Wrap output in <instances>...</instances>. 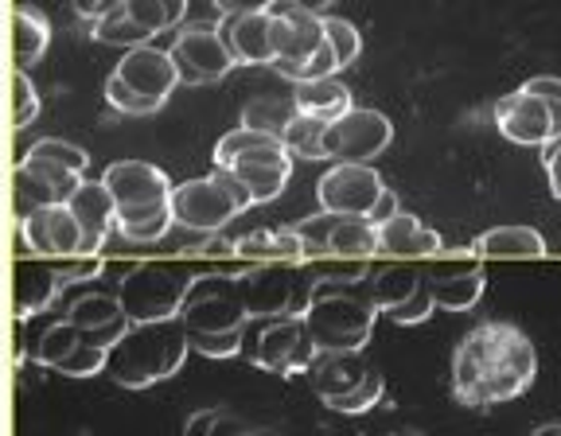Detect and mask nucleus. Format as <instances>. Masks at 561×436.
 <instances>
[{"label":"nucleus","instance_id":"obj_1","mask_svg":"<svg viewBox=\"0 0 561 436\" xmlns=\"http://www.w3.org/2000/svg\"><path fill=\"white\" fill-rule=\"evenodd\" d=\"M535 378L538 351L518 323L483 320L453 351V393L468 410L511 402L530 390Z\"/></svg>","mask_w":561,"mask_h":436},{"label":"nucleus","instance_id":"obj_2","mask_svg":"<svg viewBox=\"0 0 561 436\" xmlns=\"http://www.w3.org/2000/svg\"><path fill=\"white\" fill-rule=\"evenodd\" d=\"M187 351H192V335H187L180 315L157 323H133L122 335V343L110 347L105 375L125 390H145V386H157L164 378L180 375Z\"/></svg>","mask_w":561,"mask_h":436},{"label":"nucleus","instance_id":"obj_3","mask_svg":"<svg viewBox=\"0 0 561 436\" xmlns=\"http://www.w3.org/2000/svg\"><path fill=\"white\" fill-rule=\"evenodd\" d=\"M378 305L367 280H324L316 285L312 305L305 312L308 335L324 351H363L375 335Z\"/></svg>","mask_w":561,"mask_h":436},{"label":"nucleus","instance_id":"obj_4","mask_svg":"<svg viewBox=\"0 0 561 436\" xmlns=\"http://www.w3.org/2000/svg\"><path fill=\"white\" fill-rule=\"evenodd\" d=\"M293 152L289 145L273 133L262 129H230L227 137H219L215 145V168H230V172L250 187L254 203H273L293 175Z\"/></svg>","mask_w":561,"mask_h":436},{"label":"nucleus","instance_id":"obj_5","mask_svg":"<svg viewBox=\"0 0 561 436\" xmlns=\"http://www.w3.org/2000/svg\"><path fill=\"white\" fill-rule=\"evenodd\" d=\"M320 273L305 265H250L238 273V292L250 320H277V315H305Z\"/></svg>","mask_w":561,"mask_h":436},{"label":"nucleus","instance_id":"obj_6","mask_svg":"<svg viewBox=\"0 0 561 436\" xmlns=\"http://www.w3.org/2000/svg\"><path fill=\"white\" fill-rule=\"evenodd\" d=\"M192 280L195 277H184V273L168 269V265L137 262V265H125L117 297H122V308L133 323L175 320L180 308H184Z\"/></svg>","mask_w":561,"mask_h":436},{"label":"nucleus","instance_id":"obj_7","mask_svg":"<svg viewBox=\"0 0 561 436\" xmlns=\"http://www.w3.org/2000/svg\"><path fill=\"white\" fill-rule=\"evenodd\" d=\"M180 320H184L187 335L242 332L250 312L242 305L234 273H203V277H195L184 297V308H180Z\"/></svg>","mask_w":561,"mask_h":436},{"label":"nucleus","instance_id":"obj_8","mask_svg":"<svg viewBox=\"0 0 561 436\" xmlns=\"http://www.w3.org/2000/svg\"><path fill=\"white\" fill-rule=\"evenodd\" d=\"M394 140V125L382 110H347L343 117L328 122L324 133V157L335 164H370L375 157H382Z\"/></svg>","mask_w":561,"mask_h":436},{"label":"nucleus","instance_id":"obj_9","mask_svg":"<svg viewBox=\"0 0 561 436\" xmlns=\"http://www.w3.org/2000/svg\"><path fill=\"white\" fill-rule=\"evenodd\" d=\"M172 62L180 70V82H187V87L219 82L230 74V67H238L219 24H207V20H195V24H184L175 32Z\"/></svg>","mask_w":561,"mask_h":436},{"label":"nucleus","instance_id":"obj_10","mask_svg":"<svg viewBox=\"0 0 561 436\" xmlns=\"http://www.w3.org/2000/svg\"><path fill=\"white\" fill-rule=\"evenodd\" d=\"M238 215H242V203L230 195V187L215 172L187 180V184H175L172 192L175 227L192 230V234H219L230 218Z\"/></svg>","mask_w":561,"mask_h":436},{"label":"nucleus","instance_id":"obj_11","mask_svg":"<svg viewBox=\"0 0 561 436\" xmlns=\"http://www.w3.org/2000/svg\"><path fill=\"white\" fill-rule=\"evenodd\" d=\"M254 363L270 375H308L312 363L320 358V347L308 335L305 315H277V320H265V328L254 340Z\"/></svg>","mask_w":561,"mask_h":436},{"label":"nucleus","instance_id":"obj_12","mask_svg":"<svg viewBox=\"0 0 561 436\" xmlns=\"http://www.w3.org/2000/svg\"><path fill=\"white\" fill-rule=\"evenodd\" d=\"M495 125L511 145H526V149H542L546 140L561 133V105L546 102L538 94H526L523 87L515 94L495 102Z\"/></svg>","mask_w":561,"mask_h":436},{"label":"nucleus","instance_id":"obj_13","mask_svg":"<svg viewBox=\"0 0 561 436\" xmlns=\"http://www.w3.org/2000/svg\"><path fill=\"white\" fill-rule=\"evenodd\" d=\"M382 192V175L370 164H335L320 175L316 203H320V210H332V215H370Z\"/></svg>","mask_w":561,"mask_h":436},{"label":"nucleus","instance_id":"obj_14","mask_svg":"<svg viewBox=\"0 0 561 436\" xmlns=\"http://www.w3.org/2000/svg\"><path fill=\"white\" fill-rule=\"evenodd\" d=\"M105 187L114 192L117 215L122 210H149L172 203L175 184L160 172L157 164H145V160H117V164L105 168Z\"/></svg>","mask_w":561,"mask_h":436},{"label":"nucleus","instance_id":"obj_15","mask_svg":"<svg viewBox=\"0 0 561 436\" xmlns=\"http://www.w3.org/2000/svg\"><path fill=\"white\" fill-rule=\"evenodd\" d=\"M114 74L129 90H137L145 102L157 105V110H164L168 97H172V90L180 87V70H175V62H172V51H160L157 44L129 47L125 59L117 62Z\"/></svg>","mask_w":561,"mask_h":436},{"label":"nucleus","instance_id":"obj_16","mask_svg":"<svg viewBox=\"0 0 561 436\" xmlns=\"http://www.w3.org/2000/svg\"><path fill=\"white\" fill-rule=\"evenodd\" d=\"M270 16H273V47H277L280 62H305L328 44L324 16H316V12L297 9L289 0H277L270 9Z\"/></svg>","mask_w":561,"mask_h":436},{"label":"nucleus","instance_id":"obj_17","mask_svg":"<svg viewBox=\"0 0 561 436\" xmlns=\"http://www.w3.org/2000/svg\"><path fill=\"white\" fill-rule=\"evenodd\" d=\"M27 230V242H32L35 257H75L82 253V222L75 218L70 203H55V207L35 210V215L20 218Z\"/></svg>","mask_w":561,"mask_h":436},{"label":"nucleus","instance_id":"obj_18","mask_svg":"<svg viewBox=\"0 0 561 436\" xmlns=\"http://www.w3.org/2000/svg\"><path fill=\"white\" fill-rule=\"evenodd\" d=\"M425 280H430L437 308H445V312H468V308L483 297L488 273H483L480 257H476V262H468V257H448V262H433Z\"/></svg>","mask_w":561,"mask_h":436},{"label":"nucleus","instance_id":"obj_19","mask_svg":"<svg viewBox=\"0 0 561 436\" xmlns=\"http://www.w3.org/2000/svg\"><path fill=\"white\" fill-rule=\"evenodd\" d=\"M219 32L227 39L230 55L242 67H273L277 47H273V16L270 12H245V16H222Z\"/></svg>","mask_w":561,"mask_h":436},{"label":"nucleus","instance_id":"obj_20","mask_svg":"<svg viewBox=\"0 0 561 436\" xmlns=\"http://www.w3.org/2000/svg\"><path fill=\"white\" fill-rule=\"evenodd\" d=\"M70 210L82 222V253H102L105 238L117 230V199L105 187V180H82V187L70 195Z\"/></svg>","mask_w":561,"mask_h":436},{"label":"nucleus","instance_id":"obj_21","mask_svg":"<svg viewBox=\"0 0 561 436\" xmlns=\"http://www.w3.org/2000/svg\"><path fill=\"white\" fill-rule=\"evenodd\" d=\"M62 277L55 273V265H44V262H16L12 269V315L16 320H32V315L47 312V308L59 300L62 292Z\"/></svg>","mask_w":561,"mask_h":436},{"label":"nucleus","instance_id":"obj_22","mask_svg":"<svg viewBox=\"0 0 561 436\" xmlns=\"http://www.w3.org/2000/svg\"><path fill=\"white\" fill-rule=\"evenodd\" d=\"M370 363L363 358V351H324V355L312 363V390L320 393V402H335V398H347L370 378Z\"/></svg>","mask_w":561,"mask_h":436},{"label":"nucleus","instance_id":"obj_23","mask_svg":"<svg viewBox=\"0 0 561 436\" xmlns=\"http://www.w3.org/2000/svg\"><path fill=\"white\" fill-rule=\"evenodd\" d=\"M378 245L386 257H437L445 250V238L425 227L417 215L398 210L394 218H386L378 227Z\"/></svg>","mask_w":561,"mask_h":436},{"label":"nucleus","instance_id":"obj_24","mask_svg":"<svg viewBox=\"0 0 561 436\" xmlns=\"http://www.w3.org/2000/svg\"><path fill=\"white\" fill-rule=\"evenodd\" d=\"M238 257H245L250 265H305L308 250L305 238L297 234V227L280 230H250V234L238 238Z\"/></svg>","mask_w":561,"mask_h":436},{"label":"nucleus","instance_id":"obj_25","mask_svg":"<svg viewBox=\"0 0 561 436\" xmlns=\"http://www.w3.org/2000/svg\"><path fill=\"white\" fill-rule=\"evenodd\" d=\"M476 257H546L550 245L535 227H495L472 242Z\"/></svg>","mask_w":561,"mask_h":436},{"label":"nucleus","instance_id":"obj_26","mask_svg":"<svg viewBox=\"0 0 561 436\" xmlns=\"http://www.w3.org/2000/svg\"><path fill=\"white\" fill-rule=\"evenodd\" d=\"M47 44H51V24L44 12L32 4H12V59H16V67L39 62Z\"/></svg>","mask_w":561,"mask_h":436},{"label":"nucleus","instance_id":"obj_27","mask_svg":"<svg viewBox=\"0 0 561 436\" xmlns=\"http://www.w3.org/2000/svg\"><path fill=\"white\" fill-rule=\"evenodd\" d=\"M293 97H297V110L308 117H320V122H335L347 110H355V97L343 87L340 79H316V82H297L293 87Z\"/></svg>","mask_w":561,"mask_h":436},{"label":"nucleus","instance_id":"obj_28","mask_svg":"<svg viewBox=\"0 0 561 436\" xmlns=\"http://www.w3.org/2000/svg\"><path fill=\"white\" fill-rule=\"evenodd\" d=\"M375 253H382L378 245V227L367 215H340L328 238V257H363L370 262Z\"/></svg>","mask_w":561,"mask_h":436},{"label":"nucleus","instance_id":"obj_29","mask_svg":"<svg viewBox=\"0 0 561 436\" xmlns=\"http://www.w3.org/2000/svg\"><path fill=\"white\" fill-rule=\"evenodd\" d=\"M297 97L293 94H257L242 105V125L245 129H262L285 140V129L297 122Z\"/></svg>","mask_w":561,"mask_h":436},{"label":"nucleus","instance_id":"obj_30","mask_svg":"<svg viewBox=\"0 0 561 436\" xmlns=\"http://www.w3.org/2000/svg\"><path fill=\"white\" fill-rule=\"evenodd\" d=\"M421 285H425V273H417L413 265H386V269L367 277V288H370V297H375L378 312H390V308H398L402 300H410Z\"/></svg>","mask_w":561,"mask_h":436},{"label":"nucleus","instance_id":"obj_31","mask_svg":"<svg viewBox=\"0 0 561 436\" xmlns=\"http://www.w3.org/2000/svg\"><path fill=\"white\" fill-rule=\"evenodd\" d=\"M79 343H82V328H79V323H70L67 315H62V320H55L51 328H44V335L35 340L32 363H35V367L59 370L62 363H67V358L79 351Z\"/></svg>","mask_w":561,"mask_h":436},{"label":"nucleus","instance_id":"obj_32","mask_svg":"<svg viewBox=\"0 0 561 436\" xmlns=\"http://www.w3.org/2000/svg\"><path fill=\"white\" fill-rule=\"evenodd\" d=\"M122 315H125L122 297H117V292H102V288H87V292H79L67 308V320L79 323L82 332L105 328V323L122 320Z\"/></svg>","mask_w":561,"mask_h":436},{"label":"nucleus","instance_id":"obj_33","mask_svg":"<svg viewBox=\"0 0 561 436\" xmlns=\"http://www.w3.org/2000/svg\"><path fill=\"white\" fill-rule=\"evenodd\" d=\"M55 203H62V199H59V192L47 184L44 175L32 172L27 164L12 168V215L27 218V215H35V210L55 207Z\"/></svg>","mask_w":561,"mask_h":436},{"label":"nucleus","instance_id":"obj_34","mask_svg":"<svg viewBox=\"0 0 561 436\" xmlns=\"http://www.w3.org/2000/svg\"><path fill=\"white\" fill-rule=\"evenodd\" d=\"M172 227H175L172 203L149 207V210H122V215H117V234H122L125 242H137V245L160 242Z\"/></svg>","mask_w":561,"mask_h":436},{"label":"nucleus","instance_id":"obj_35","mask_svg":"<svg viewBox=\"0 0 561 436\" xmlns=\"http://www.w3.org/2000/svg\"><path fill=\"white\" fill-rule=\"evenodd\" d=\"M90 35H94L98 44L125 47V51H129V47L149 44V39H152V32H149V27H140L137 20H133L129 12H125V4H122V9H114V12H110V16L94 20V24H90Z\"/></svg>","mask_w":561,"mask_h":436},{"label":"nucleus","instance_id":"obj_36","mask_svg":"<svg viewBox=\"0 0 561 436\" xmlns=\"http://www.w3.org/2000/svg\"><path fill=\"white\" fill-rule=\"evenodd\" d=\"M125 12H129L140 27H149L152 35H160L184 24L187 0H125Z\"/></svg>","mask_w":561,"mask_h":436},{"label":"nucleus","instance_id":"obj_37","mask_svg":"<svg viewBox=\"0 0 561 436\" xmlns=\"http://www.w3.org/2000/svg\"><path fill=\"white\" fill-rule=\"evenodd\" d=\"M324 133H328V122L297 114V122L285 129V145H289V152L297 160H328L324 157Z\"/></svg>","mask_w":561,"mask_h":436},{"label":"nucleus","instance_id":"obj_38","mask_svg":"<svg viewBox=\"0 0 561 436\" xmlns=\"http://www.w3.org/2000/svg\"><path fill=\"white\" fill-rule=\"evenodd\" d=\"M184 436H250V425L234 410L210 405V410H199L187 417Z\"/></svg>","mask_w":561,"mask_h":436},{"label":"nucleus","instance_id":"obj_39","mask_svg":"<svg viewBox=\"0 0 561 436\" xmlns=\"http://www.w3.org/2000/svg\"><path fill=\"white\" fill-rule=\"evenodd\" d=\"M273 70L277 74H285V79H293V82H316V79H335V70H343L340 67V59H335V51L332 47H320V51L312 55V59H305V62H273Z\"/></svg>","mask_w":561,"mask_h":436},{"label":"nucleus","instance_id":"obj_40","mask_svg":"<svg viewBox=\"0 0 561 436\" xmlns=\"http://www.w3.org/2000/svg\"><path fill=\"white\" fill-rule=\"evenodd\" d=\"M12 129H24L39 117V90H35L32 74L24 67H12Z\"/></svg>","mask_w":561,"mask_h":436},{"label":"nucleus","instance_id":"obj_41","mask_svg":"<svg viewBox=\"0 0 561 436\" xmlns=\"http://www.w3.org/2000/svg\"><path fill=\"white\" fill-rule=\"evenodd\" d=\"M24 157L55 160V164L70 168V172H79V175H87V168H90L87 149H79V145H70V140H62V137H44V140H35V145L24 152Z\"/></svg>","mask_w":561,"mask_h":436},{"label":"nucleus","instance_id":"obj_42","mask_svg":"<svg viewBox=\"0 0 561 436\" xmlns=\"http://www.w3.org/2000/svg\"><path fill=\"white\" fill-rule=\"evenodd\" d=\"M324 32H328V47L335 51L340 67H351V62L359 59V51H363V35H359V27L351 24V20H343V16H324Z\"/></svg>","mask_w":561,"mask_h":436},{"label":"nucleus","instance_id":"obj_43","mask_svg":"<svg viewBox=\"0 0 561 436\" xmlns=\"http://www.w3.org/2000/svg\"><path fill=\"white\" fill-rule=\"evenodd\" d=\"M382 393H386V378L378 375V367L370 370V378L359 386L355 393H347V398H335V402H324L332 413H347V417H355V413H367L375 410L378 402H382Z\"/></svg>","mask_w":561,"mask_h":436},{"label":"nucleus","instance_id":"obj_44","mask_svg":"<svg viewBox=\"0 0 561 436\" xmlns=\"http://www.w3.org/2000/svg\"><path fill=\"white\" fill-rule=\"evenodd\" d=\"M20 164H27V168H32V172H39V175H44L47 184H51L55 192H59V199H62V203H70V195L79 192V187H82V180H87V175L70 172V168L55 164V160H44V157H24V160H20Z\"/></svg>","mask_w":561,"mask_h":436},{"label":"nucleus","instance_id":"obj_45","mask_svg":"<svg viewBox=\"0 0 561 436\" xmlns=\"http://www.w3.org/2000/svg\"><path fill=\"white\" fill-rule=\"evenodd\" d=\"M55 273L62 277V285H87L105 273L102 253H75V257H55Z\"/></svg>","mask_w":561,"mask_h":436},{"label":"nucleus","instance_id":"obj_46","mask_svg":"<svg viewBox=\"0 0 561 436\" xmlns=\"http://www.w3.org/2000/svg\"><path fill=\"white\" fill-rule=\"evenodd\" d=\"M332 210H320L316 218H305V222H297V234L305 238V250H308V262H320V257H328V238H332V227H335Z\"/></svg>","mask_w":561,"mask_h":436},{"label":"nucleus","instance_id":"obj_47","mask_svg":"<svg viewBox=\"0 0 561 436\" xmlns=\"http://www.w3.org/2000/svg\"><path fill=\"white\" fill-rule=\"evenodd\" d=\"M245 332V328H242ZM242 332H195L192 335V351L207 358H234L245 351V335Z\"/></svg>","mask_w":561,"mask_h":436},{"label":"nucleus","instance_id":"obj_48","mask_svg":"<svg viewBox=\"0 0 561 436\" xmlns=\"http://www.w3.org/2000/svg\"><path fill=\"white\" fill-rule=\"evenodd\" d=\"M433 312H437V300H433V288H430V280H425V285H421L410 300H402V305L390 308L386 315H390V320H394L398 328H413V323H425V320H430Z\"/></svg>","mask_w":561,"mask_h":436},{"label":"nucleus","instance_id":"obj_49","mask_svg":"<svg viewBox=\"0 0 561 436\" xmlns=\"http://www.w3.org/2000/svg\"><path fill=\"white\" fill-rule=\"evenodd\" d=\"M105 358H110V351L94 347V343L82 340L79 351H75V355H70L67 363L59 367V375H67V378H94V375H105Z\"/></svg>","mask_w":561,"mask_h":436},{"label":"nucleus","instance_id":"obj_50","mask_svg":"<svg viewBox=\"0 0 561 436\" xmlns=\"http://www.w3.org/2000/svg\"><path fill=\"white\" fill-rule=\"evenodd\" d=\"M105 102L114 105V110H122V114H129V117H145V114H157V105L152 102H145V97L137 94V90H129L125 87L117 74H110L105 79Z\"/></svg>","mask_w":561,"mask_h":436},{"label":"nucleus","instance_id":"obj_51","mask_svg":"<svg viewBox=\"0 0 561 436\" xmlns=\"http://www.w3.org/2000/svg\"><path fill=\"white\" fill-rule=\"evenodd\" d=\"M312 265L324 280H367L370 277V262H363V257H320V262H312Z\"/></svg>","mask_w":561,"mask_h":436},{"label":"nucleus","instance_id":"obj_52","mask_svg":"<svg viewBox=\"0 0 561 436\" xmlns=\"http://www.w3.org/2000/svg\"><path fill=\"white\" fill-rule=\"evenodd\" d=\"M192 253H199V257H238V238H227L222 230L219 234H203L192 245Z\"/></svg>","mask_w":561,"mask_h":436},{"label":"nucleus","instance_id":"obj_53","mask_svg":"<svg viewBox=\"0 0 561 436\" xmlns=\"http://www.w3.org/2000/svg\"><path fill=\"white\" fill-rule=\"evenodd\" d=\"M133 328V320L129 315H122V320H114V323H105V328H94V332H82V340L87 343H94V347H114V343H122V335Z\"/></svg>","mask_w":561,"mask_h":436},{"label":"nucleus","instance_id":"obj_54","mask_svg":"<svg viewBox=\"0 0 561 436\" xmlns=\"http://www.w3.org/2000/svg\"><path fill=\"white\" fill-rule=\"evenodd\" d=\"M542 160H546V175H550L553 199H561V133L542 145Z\"/></svg>","mask_w":561,"mask_h":436},{"label":"nucleus","instance_id":"obj_55","mask_svg":"<svg viewBox=\"0 0 561 436\" xmlns=\"http://www.w3.org/2000/svg\"><path fill=\"white\" fill-rule=\"evenodd\" d=\"M222 16H245V12H270L277 0H210Z\"/></svg>","mask_w":561,"mask_h":436},{"label":"nucleus","instance_id":"obj_56","mask_svg":"<svg viewBox=\"0 0 561 436\" xmlns=\"http://www.w3.org/2000/svg\"><path fill=\"white\" fill-rule=\"evenodd\" d=\"M523 90L526 94H538V97H546V102L561 105V79L558 74H538V79L523 82Z\"/></svg>","mask_w":561,"mask_h":436},{"label":"nucleus","instance_id":"obj_57","mask_svg":"<svg viewBox=\"0 0 561 436\" xmlns=\"http://www.w3.org/2000/svg\"><path fill=\"white\" fill-rule=\"evenodd\" d=\"M70 4H75V12H79L82 20H90V24H94V20H102V16H110L114 9H122L125 0H70Z\"/></svg>","mask_w":561,"mask_h":436},{"label":"nucleus","instance_id":"obj_58","mask_svg":"<svg viewBox=\"0 0 561 436\" xmlns=\"http://www.w3.org/2000/svg\"><path fill=\"white\" fill-rule=\"evenodd\" d=\"M398 210H402V207H398V195L390 192V187H386V192H382V199L375 203V210H370L367 218H370V222H375V227H382L386 218H394Z\"/></svg>","mask_w":561,"mask_h":436},{"label":"nucleus","instance_id":"obj_59","mask_svg":"<svg viewBox=\"0 0 561 436\" xmlns=\"http://www.w3.org/2000/svg\"><path fill=\"white\" fill-rule=\"evenodd\" d=\"M12 250H16V262H24V257H35L32 242H27V230L20 218H12Z\"/></svg>","mask_w":561,"mask_h":436},{"label":"nucleus","instance_id":"obj_60","mask_svg":"<svg viewBox=\"0 0 561 436\" xmlns=\"http://www.w3.org/2000/svg\"><path fill=\"white\" fill-rule=\"evenodd\" d=\"M289 4H297V9H308V12H316V16H324V12L332 9L335 0H289Z\"/></svg>","mask_w":561,"mask_h":436},{"label":"nucleus","instance_id":"obj_61","mask_svg":"<svg viewBox=\"0 0 561 436\" xmlns=\"http://www.w3.org/2000/svg\"><path fill=\"white\" fill-rule=\"evenodd\" d=\"M24 355H27V351H24V340H20V332H16V335H12V363L20 367V363H24Z\"/></svg>","mask_w":561,"mask_h":436},{"label":"nucleus","instance_id":"obj_62","mask_svg":"<svg viewBox=\"0 0 561 436\" xmlns=\"http://www.w3.org/2000/svg\"><path fill=\"white\" fill-rule=\"evenodd\" d=\"M530 436H561V421H550V425H538Z\"/></svg>","mask_w":561,"mask_h":436},{"label":"nucleus","instance_id":"obj_63","mask_svg":"<svg viewBox=\"0 0 561 436\" xmlns=\"http://www.w3.org/2000/svg\"><path fill=\"white\" fill-rule=\"evenodd\" d=\"M250 436H285L280 428H250Z\"/></svg>","mask_w":561,"mask_h":436}]
</instances>
